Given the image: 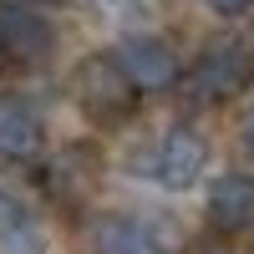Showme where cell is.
I'll return each mask as SVG.
<instances>
[{
  "label": "cell",
  "mask_w": 254,
  "mask_h": 254,
  "mask_svg": "<svg viewBox=\"0 0 254 254\" xmlns=\"http://www.w3.org/2000/svg\"><path fill=\"white\" fill-rule=\"evenodd\" d=\"M254 81V56L239 41H208L198 51L193 71H188V92L198 102H219V97H239Z\"/></svg>",
  "instance_id": "obj_1"
},
{
  "label": "cell",
  "mask_w": 254,
  "mask_h": 254,
  "mask_svg": "<svg viewBox=\"0 0 254 254\" xmlns=\"http://www.w3.org/2000/svg\"><path fill=\"white\" fill-rule=\"evenodd\" d=\"M112 61H117V71L127 76V87L142 92V97H153V92H173L178 76H183L173 46H168L163 36H147V31L127 36L122 46L112 51Z\"/></svg>",
  "instance_id": "obj_2"
},
{
  "label": "cell",
  "mask_w": 254,
  "mask_h": 254,
  "mask_svg": "<svg viewBox=\"0 0 254 254\" xmlns=\"http://www.w3.org/2000/svg\"><path fill=\"white\" fill-rule=\"evenodd\" d=\"M71 92L81 97V107H87L92 117H102V122L127 117V112H132V102H137V92L127 87V76L117 71L112 51H107V56H102V51H92L87 61H81V66H76V76H71Z\"/></svg>",
  "instance_id": "obj_3"
},
{
  "label": "cell",
  "mask_w": 254,
  "mask_h": 254,
  "mask_svg": "<svg viewBox=\"0 0 254 254\" xmlns=\"http://www.w3.org/2000/svg\"><path fill=\"white\" fill-rule=\"evenodd\" d=\"M208 168V142L193 132V127H173L168 137H158L153 158H147V178L168 193H183V188H193Z\"/></svg>",
  "instance_id": "obj_4"
},
{
  "label": "cell",
  "mask_w": 254,
  "mask_h": 254,
  "mask_svg": "<svg viewBox=\"0 0 254 254\" xmlns=\"http://www.w3.org/2000/svg\"><path fill=\"white\" fill-rule=\"evenodd\" d=\"M56 31L46 15H36L26 0H0V56L5 61H41L51 56Z\"/></svg>",
  "instance_id": "obj_5"
},
{
  "label": "cell",
  "mask_w": 254,
  "mask_h": 254,
  "mask_svg": "<svg viewBox=\"0 0 254 254\" xmlns=\"http://www.w3.org/2000/svg\"><path fill=\"white\" fill-rule=\"evenodd\" d=\"M41 142H46L41 112L31 107L26 97H0V158L26 163V158L41 153Z\"/></svg>",
  "instance_id": "obj_6"
},
{
  "label": "cell",
  "mask_w": 254,
  "mask_h": 254,
  "mask_svg": "<svg viewBox=\"0 0 254 254\" xmlns=\"http://www.w3.org/2000/svg\"><path fill=\"white\" fill-rule=\"evenodd\" d=\"M208 224L224 234L254 229V173H224L208 188Z\"/></svg>",
  "instance_id": "obj_7"
},
{
  "label": "cell",
  "mask_w": 254,
  "mask_h": 254,
  "mask_svg": "<svg viewBox=\"0 0 254 254\" xmlns=\"http://www.w3.org/2000/svg\"><path fill=\"white\" fill-rule=\"evenodd\" d=\"M92 249H97V254H168L153 229L137 224V219H127V214L97 219V229H92Z\"/></svg>",
  "instance_id": "obj_8"
},
{
  "label": "cell",
  "mask_w": 254,
  "mask_h": 254,
  "mask_svg": "<svg viewBox=\"0 0 254 254\" xmlns=\"http://www.w3.org/2000/svg\"><path fill=\"white\" fill-rule=\"evenodd\" d=\"M41 249H46V244H41V234H36L26 219H20L15 229H5V234H0V254H41Z\"/></svg>",
  "instance_id": "obj_9"
},
{
  "label": "cell",
  "mask_w": 254,
  "mask_h": 254,
  "mask_svg": "<svg viewBox=\"0 0 254 254\" xmlns=\"http://www.w3.org/2000/svg\"><path fill=\"white\" fill-rule=\"evenodd\" d=\"M20 219H26V214H20V203L5 193V188H0V234H5V229H15Z\"/></svg>",
  "instance_id": "obj_10"
},
{
  "label": "cell",
  "mask_w": 254,
  "mask_h": 254,
  "mask_svg": "<svg viewBox=\"0 0 254 254\" xmlns=\"http://www.w3.org/2000/svg\"><path fill=\"white\" fill-rule=\"evenodd\" d=\"M239 137H244V153L254 158V107L244 112V122H239Z\"/></svg>",
  "instance_id": "obj_11"
},
{
  "label": "cell",
  "mask_w": 254,
  "mask_h": 254,
  "mask_svg": "<svg viewBox=\"0 0 254 254\" xmlns=\"http://www.w3.org/2000/svg\"><path fill=\"white\" fill-rule=\"evenodd\" d=\"M203 5H208V10H219V15H234V10L249 5V0H203Z\"/></svg>",
  "instance_id": "obj_12"
},
{
  "label": "cell",
  "mask_w": 254,
  "mask_h": 254,
  "mask_svg": "<svg viewBox=\"0 0 254 254\" xmlns=\"http://www.w3.org/2000/svg\"><path fill=\"white\" fill-rule=\"evenodd\" d=\"M214 254H229V249H214Z\"/></svg>",
  "instance_id": "obj_13"
},
{
  "label": "cell",
  "mask_w": 254,
  "mask_h": 254,
  "mask_svg": "<svg viewBox=\"0 0 254 254\" xmlns=\"http://www.w3.org/2000/svg\"><path fill=\"white\" fill-rule=\"evenodd\" d=\"M0 66H5V56H0Z\"/></svg>",
  "instance_id": "obj_14"
}]
</instances>
